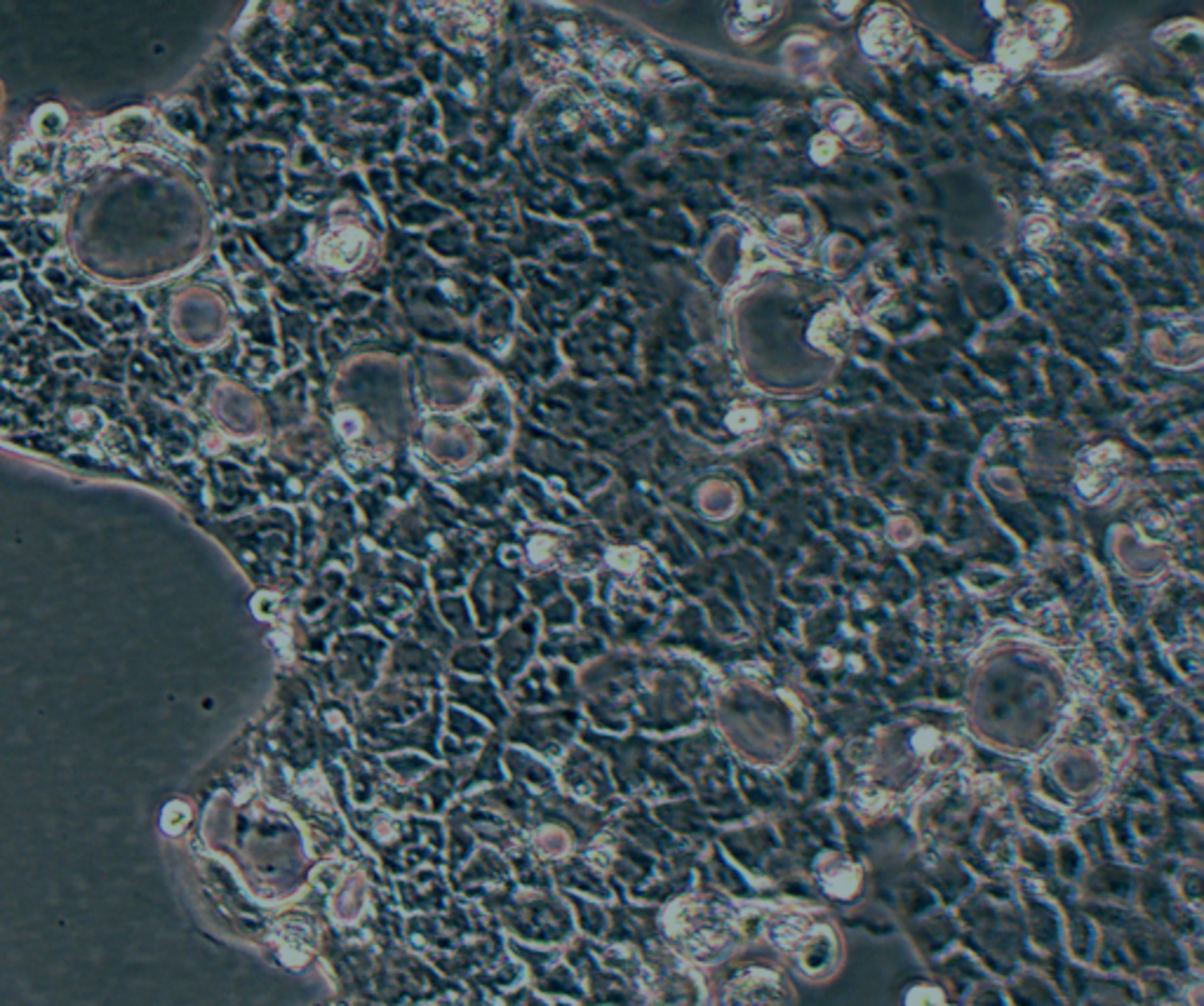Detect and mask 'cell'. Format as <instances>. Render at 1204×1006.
Returning a JSON list of instances; mask_svg holds the SVG:
<instances>
[{
    "mask_svg": "<svg viewBox=\"0 0 1204 1006\" xmlns=\"http://www.w3.org/2000/svg\"><path fill=\"white\" fill-rule=\"evenodd\" d=\"M769 929H772L769 931V939H772L779 948L796 952L804 974L818 976L830 972V966H833L838 955V943L830 929L807 927L802 917L779 919V922H774Z\"/></svg>",
    "mask_w": 1204,
    "mask_h": 1006,
    "instance_id": "1",
    "label": "cell"
},
{
    "mask_svg": "<svg viewBox=\"0 0 1204 1006\" xmlns=\"http://www.w3.org/2000/svg\"><path fill=\"white\" fill-rule=\"evenodd\" d=\"M908 35L910 29L906 17L892 7H885V10H877L875 15L866 21L861 43H863V50L871 57L892 59L903 50V47H906Z\"/></svg>",
    "mask_w": 1204,
    "mask_h": 1006,
    "instance_id": "2",
    "label": "cell"
},
{
    "mask_svg": "<svg viewBox=\"0 0 1204 1006\" xmlns=\"http://www.w3.org/2000/svg\"><path fill=\"white\" fill-rule=\"evenodd\" d=\"M779 15V3H741L737 5L732 19V33L739 39H749V35L765 31L769 21H774Z\"/></svg>",
    "mask_w": 1204,
    "mask_h": 1006,
    "instance_id": "3",
    "label": "cell"
},
{
    "mask_svg": "<svg viewBox=\"0 0 1204 1006\" xmlns=\"http://www.w3.org/2000/svg\"><path fill=\"white\" fill-rule=\"evenodd\" d=\"M363 242H365L363 236L353 234V231L330 236L320 245V259L332 264V266H351L360 259V252H363Z\"/></svg>",
    "mask_w": 1204,
    "mask_h": 1006,
    "instance_id": "4",
    "label": "cell"
},
{
    "mask_svg": "<svg viewBox=\"0 0 1204 1006\" xmlns=\"http://www.w3.org/2000/svg\"><path fill=\"white\" fill-rule=\"evenodd\" d=\"M1064 27V15L1058 7H1038L1030 15L1028 21V31H1026V41L1030 43V47L1035 50V45L1040 47H1050L1058 31Z\"/></svg>",
    "mask_w": 1204,
    "mask_h": 1006,
    "instance_id": "5",
    "label": "cell"
},
{
    "mask_svg": "<svg viewBox=\"0 0 1204 1006\" xmlns=\"http://www.w3.org/2000/svg\"><path fill=\"white\" fill-rule=\"evenodd\" d=\"M997 52H1000L1003 64L1009 69H1017L1023 66L1030 59L1033 55V47L1026 41V35L1023 33H1005L1000 47H997Z\"/></svg>",
    "mask_w": 1204,
    "mask_h": 1006,
    "instance_id": "6",
    "label": "cell"
},
{
    "mask_svg": "<svg viewBox=\"0 0 1204 1006\" xmlns=\"http://www.w3.org/2000/svg\"><path fill=\"white\" fill-rule=\"evenodd\" d=\"M826 882V891H830L833 896H852L854 889H857L859 884V875L857 870H854L849 864H838V866H830L828 872L824 875Z\"/></svg>",
    "mask_w": 1204,
    "mask_h": 1006,
    "instance_id": "7",
    "label": "cell"
},
{
    "mask_svg": "<svg viewBox=\"0 0 1204 1006\" xmlns=\"http://www.w3.org/2000/svg\"><path fill=\"white\" fill-rule=\"evenodd\" d=\"M830 125H833L838 132H842V135H847V137L854 139L863 130V120L857 111H854L852 106H840V108H836L833 114H830Z\"/></svg>",
    "mask_w": 1204,
    "mask_h": 1006,
    "instance_id": "8",
    "label": "cell"
},
{
    "mask_svg": "<svg viewBox=\"0 0 1204 1006\" xmlns=\"http://www.w3.org/2000/svg\"><path fill=\"white\" fill-rule=\"evenodd\" d=\"M189 819V811L182 805H170L165 809V816H163V826L167 832H179L182 826Z\"/></svg>",
    "mask_w": 1204,
    "mask_h": 1006,
    "instance_id": "9",
    "label": "cell"
},
{
    "mask_svg": "<svg viewBox=\"0 0 1204 1006\" xmlns=\"http://www.w3.org/2000/svg\"><path fill=\"white\" fill-rule=\"evenodd\" d=\"M812 153H814V157H816L818 163H826V161H830V157L836 155V141H833V139H828V137H818L816 144H814Z\"/></svg>",
    "mask_w": 1204,
    "mask_h": 1006,
    "instance_id": "10",
    "label": "cell"
}]
</instances>
